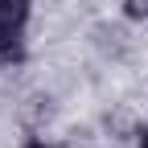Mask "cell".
<instances>
[{
	"mask_svg": "<svg viewBox=\"0 0 148 148\" xmlns=\"http://www.w3.org/2000/svg\"><path fill=\"white\" fill-rule=\"evenodd\" d=\"M33 4L29 0H0V62L12 66L25 58V25Z\"/></svg>",
	"mask_w": 148,
	"mask_h": 148,
	"instance_id": "6da1fadb",
	"label": "cell"
},
{
	"mask_svg": "<svg viewBox=\"0 0 148 148\" xmlns=\"http://www.w3.org/2000/svg\"><path fill=\"white\" fill-rule=\"evenodd\" d=\"M123 16L127 21H148V0H123Z\"/></svg>",
	"mask_w": 148,
	"mask_h": 148,
	"instance_id": "7a4b0ae2",
	"label": "cell"
},
{
	"mask_svg": "<svg viewBox=\"0 0 148 148\" xmlns=\"http://www.w3.org/2000/svg\"><path fill=\"white\" fill-rule=\"evenodd\" d=\"M25 148H53V144H45V140H29Z\"/></svg>",
	"mask_w": 148,
	"mask_h": 148,
	"instance_id": "3957f363",
	"label": "cell"
},
{
	"mask_svg": "<svg viewBox=\"0 0 148 148\" xmlns=\"http://www.w3.org/2000/svg\"><path fill=\"white\" fill-rule=\"evenodd\" d=\"M140 148H148V127H144V132H140V140H136Z\"/></svg>",
	"mask_w": 148,
	"mask_h": 148,
	"instance_id": "277c9868",
	"label": "cell"
}]
</instances>
